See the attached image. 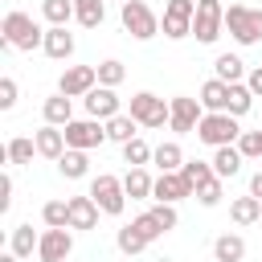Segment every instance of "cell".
Instances as JSON below:
<instances>
[{
  "label": "cell",
  "mask_w": 262,
  "mask_h": 262,
  "mask_svg": "<svg viewBox=\"0 0 262 262\" xmlns=\"http://www.w3.org/2000/svg\"><path fill=\"white\" fill-rule=\"evenodd\" d=\"M37 45H45V29H41L29 12L12 8V12L0 20V49H20V53H33Z\"/></svg>",
  "instance_id": "obj_1"
},
{
  "label": "cell",
  "mask_w": 262,
  "mask_h": 262,
  "mask_svg": "<svg viewBox=\"0 0 262 262\" xmlns=\"http://www.w3.org/2000/svg\"><path fill=\"white\" fill-rule=\"evenodd\" d=\"M160 233H168V225H164V221L147 209V213H139L131 225H123L115 242H119V250H123V254H143V250H147Z\"/></svg>",
  "instance_id": "obj_2"
},
{
  "label": "cell",
  "mask_w": 262,
  "mask_h": 262,
  "mask_svg": "<svg viewBox=\"0 0 262 262\" xmlns=\"http://www.w3.org/2000/svg\"><path fill=\"white\" fill-rule=\"evenodd\" d=\"M196 139H201V143H209V147L237 143V139H242L237 115H229V111H205V119L196 123Z\"/></svg>",
  "instance_id": "obj_3"
},
{
  "label": "cell",
  "mask_w": 262,
  "mask_h": 262,
  "mask_svg": "<svg viewBox=\"0 0 262 262\" xmlns=\"http://www.w3.org/2000/svg\"><path fill=\"white\" fill-rule=\"evenodd\" d=\"M225 29L237 45H258L262 41V8H246V4H229L225 8Z\"/></svg>",
  "instance_id": "obj_4"
},
{
  "label": "cell",
  "mask_w": 262,
  "mask_h": 262,
  "mask_svg": "<svg viewBox=\"0 0 262 262\" xmlns=\"http://www.w3.org/2000/svg\"><path fill=\"white\" fill-rule=\"evenodd\" d=\"M139 127H164L168 119H172V102H164L160 94H151V90H139V94H131V111H127Z\"/></svg>",
  "instance_id": "obj_5"
},
{
  "label": "cell",
  "mask_w": 262,
  "mask_h": 262,
  "mask_svg": "<svg viewBox=\"0 0 262 262\" xmlns=\"http://www.w3.org/2000/svg\"><path fill=\"white\" fill-rule=\"evenodd\" d=\"M119 20H123V29H127L135 41H151V37L160 33V16H156V12H151L143 0H123Z\"/></svg>",
  "instance_id": "obj_6"
},
{
  "label": "cell",
  "mask_w": 262,
  "mask_h": 262,
  "mask_svg": "<svg viewBox=\"0 0 262 262\" xmlns=\"http://www.w3.org/2000/svg\"><path fill=\"white\" fill-rule=\"evenodd\" d=\"M225 33V8L221 0H196V16H192V37L201 45H213Z\"/></svg>",
  "instance_id": "obj_7"
},
{
  "label": "cell",
  "mask_w": 262,
  "mask_h": 262,
  "mask_svg": "<svg viewBox=\"0 0 262 262\" xmlns=\"http://www.w3.org/2000/svg\"><path fill=\"white\" fill-rule=\"evenodd\" d=\"M90 196L98 201V209H102L106 217H119V213L127 209V188H123V180L111 176V172H102V176L90 180Z\"/></svg>",
  "instance_id": "obj_8"
},
{
  "label": "cell",
  "mask_w": 262,
  "mask_h": 262,
  "mask_svg": "<svg viewBox=\"0 0 262 262\" xmlns=\"http://www.w3.org/2000/svg\"><path fill=\"white\" fill-rule=\"evenodd\" d=\"M66 147H82V151H90V147H102L106 143V123L102 119H70L66 127Z\"/></svg>",
  "instance_id": "obj_9"
},
{
  "label": "cell",
  "mask_w": 262,
  "mask_h": 262,
  "mask_svg": "<svg viewBox=\"0 0 262 262\" xmlns=\"http://www.w3.org/2000/svg\"><path fill=\"white\" fill-rule=\"evenodd\" d=\"M192 16H196V0H168L164 4V20H160L164 37H172V41L192 37Z\"/></svg>",
  "instance_id": "obj_10"
},
{
  "label": "cell",
  "mask_w": 262,
  "mask_h": 262,
  "mask_svg": "<svg viewBox=\"0 0 262 262\" xmlns=\"http://www.w3.org/2000/svg\"><path fill=\"white\" fill-rule=\"evenodd\" d=\"M74 254V237H70V225H49L41 233V246H37V258L41 262H66Z\"/></svg>",
  "instance_id": "obj_11"
},
{
  "label": "cell",
  "mask_w": 262,
  "mask_h": 262,
  "mask_svg": "<svg viewBox=\"0 0 262 262\" xmlns=\"http://www.w3.org/2000/svg\"><path fill=\"white\" fill-rule=\"evenodd\" d=\"M201 119H205L201 98H188V94H176V98H172V119H168V127H172L176 135L196 131V123H201Z\"/></svg>",
  "instance_id": "obj_12"
},
{
  "label": "cell",
  "mask_w": 262,
  "mask_h": 262,
  "mask_svg": "<svg viewBox=\"0 0 262 262\" xmlns=\"http://www.w3.org/2000/svg\"><path fill=\"white\" fill-rule=\"evenodd\" d=\"M94 86H98V66H70L61 70V82H57V90L70 98H86Z\"/></svg>",
  "instance_id": "obj_13"
},
{
  "label": "cell",
  "mask_w": 262,
  "mask_h": 262,
  "mask_svg": "<svg viewBox=\"0 0 262 262\" xmlns=\"http://www.w3.org/2000/svg\"><path fill=\"white\" fill-rule=\"evenodd\" d=\"M184 196H196V188L184 180V172H160L156 176V188H151V201H164V205H176Z\"/></svg>",
  "instance_id": "obj_14"
},
{
  "label": "cell",
  "mask_w": 262,
  "mask_h": 262,
  "mask_svg": "<svg viewBox=\"0 0 262 262\" xmlns=\"http://www.w3.org/2000/svg\"><path fill=\"white\" fill-rule=\"evenodd\" d=\"M82 102H86V115H90V119H102V123H106V119H115V115H123L115 86H94Z\"/></svg>",
  "instance_id": "obj_15"
},
{
  "label": "cell",
  "mask_w": 262,
  "mask_h": 262,
  "mask_svg": "<svg viewBox=\"0 0 262 262\" xmlns=\"http://www.w3.org/2000/svg\"><path fill=\"white\" fill-rule=\"evenodd\" d=\"M98 201L86 192V196H70V229H94L98 225Z\"/></svg>",
  "instance_id": "obj_16"
},
{
  "label": "cell",
  "mask_w": 262,
  "mask_h": 262,
  "mask_svg": "<svg viewBox=\"0 0 262 262\" xmlns=\"http://www.w3.org/2000/svg\"><path fill=\"white\" fill-rule=\"evenodd\" d=\"M45 57H53V61H66L70 53H74V33L66 29V25H49L45 29Z\"/></svg>",
  "instance_id": "obj_17"
},
{
  "label": "cell",
  "mask_w": 262,
  "mask_h": 262,
  "mask_svg": "<svg viewBox=\"0 0 262 262\" xmlns=\"http://www.w3.org/2000/svg\"><path fill=\"white\" fill-rule=\"evenodd\" d=\"M213 172L221 176V180H229V176H237L242 172V164H246V156H242V147L237 143H225V147H213Z\"/></svg>",
  "instance_id": "obj_18"
},
{
  "label": "cell",
  "mask_w": 262,
  "mask_h": 262,
  "mask_svg": "<svg viewBox=\"0 0 262 262\" xmlns=\"http://www.w3.org/2000/svg\"><path fill=\"white\" fill-rule=\"evenodd\" d=\"M33 139H37V156H45V160H61V151H66V131H61V127L45 123Z\"/></svg>",
  "instance_id": "obj_19"
},
{
  "label": "cell",
  "mask_w": 262,
  "mask_h": 262,
  "mask_svg": "<svg viewBox=\"0 0 262 262\" xmlns=\"http://www.w3.org/2000/svg\"><path fill=\"white\" fill-rule=\"evenodd\" d=\"M41 115H45V123H53V127H66V123L74 119V98L57 90V94H49V98H45Z\"/></svg>",
  "instance_id": "obj_20"
},
{
  "label": "cell",
  "mask_w": 262,
  "mask_h": 262,
  "mask_svg": "<svg viewBox=\"0 0 262 262\" xmlns=\"http://www.w3.org/2000/svg\"><path fill=\"white\" fill-rule=\"evenodd\" d=\"M57 172H61L66 180H82V176L90 172V156H86L82 147H66L61 160H57Z\"/></svg>",
  "instance_id": "obj_21"
},
{
  "label": "cell",
  "mask_w": 262,
  "mask_h": 262,
  "mask_svg": "<svg viewBox=\"0 0 262 262\" xmlns=\"http://www.w3.org/2000/svg\"><path fill=\"white\" fill-rule=\"evenodd\" d=\"M123 188H127V196H131V201H147V196H151V188H156V180L147 176V168H127Z\"/></svg>",
  "instance_id": "obj_22"
},
{
  "label": "cell",
  "mask_w": 262,
  "mask_h": 262,
  "mask_svg": "<svg viewBox=\"0 0 262 262\" xmlns=\"http://www.w3.org/2000/svg\"><path fill=\"white\" fill-rule=\"evenodd\" d=\"M229 217H233V225H254V221H262V201L254 192L250 196H237L229 205Z\"/></svg>",
  "instance_id": "obj_23"
},
{
  "label": "cell",
  "mask_w": 262,
  "mask_h": 262,
  "mask_svg": "<svg viewBox=\"0 0 262 262\" xmlns=\"http://www.w3.org/2000/svg\"><path fill=\"white\" fill-rule=\"evenodd\" d=\"M246 258V242L237 233H221L213 242V262H242Z\"/></svg>",
  "instance_id": "obj_24"
},
{
  "label": "cell",
  "mask_w": 262,
  "mask_h": 262,
  "mask_svg": "<svg viewBox=\"0 0 262 262\" xmlns=\"http://www.w3.org/2000/svg\"><path fill=\"white\" fill-rule=\"evenodd\" d=\"M225 102H229V82L209 78V82L201 86V106H205V111H225Z\"/></svg>",
  "instance_id": "obj_25"
},
{
  "label": "cell",
  "mask_w": 262,
  "mask_h": 262,
  "mask_svg": "<svg viewBox=\"0 0 262 262\" xmlns=\"http://www.w3.org/2000/svg\"><path fill=\"white\" fill-rule=\"evenodd\" d=\"M41 246V233H33V225H16L12 237H8V250L16 258H33V250Z\"/></svg>",
  "instance_id": "obj_26"
},
{
  "label": "cell",
  "mask_w": 262,
  "mask_h": 262,
  "mask_svg": "<svg viewBox=\"0 0 262 262\" xmlns=\"http://www.w3.org/2000/svg\"><path fill=\"white\" fill-rule=\"evenodd\" d=\"M102 16H106V4L102 0H74V20L82 29H98Z\"/></svg>",
  "instance_id": "obj_27"
},
{
  "label": "cell",
  "mask_w": 262,
  "mask_h": 262,
  "mask_svg": "<svg viewBox=\"0 0 262 262\" xmlns=\"http://www.w3.org/2000/svg\"><path fill=\"white\" fill-rule=\"evenodd\" d=\"M151 164H160V172H180L184 168V151H180V143H160L156 151H151Z\"/></svg>",
  "instance_id": "obj_28"
},
{
  "label": "cell",
  "mask_w": 262,
  "mask_h": 262,
  "mask_svg": "<svg viewBox=\"0 0 262 262\" xmlns=\"http://www.w3.org/2000/svg\"><path fill=\"white\" fill-rule=\"evenodd\" d=\"M250 106H254V90L246 86V82H229V102H225V111L229 115H250Z\"/></svg>",
  "instance_id": "obj_29"
},
{
  "label": "cell",
  "mask_w": 262,
  "mask_h": 262,
  "mask_svg": "<svg viewBox=\"0 0 262 262\" xmlns=\"http://www.w3.org/2000/svg\"><path fill=\"white\" fill-rule=\"evenodd\" d=\"M33 156H37V139H29V135L8 139V147H4V160L8 164H33Z\"/></svg>",
  "instance_id": "obj_30"
},
{
  "label": "cell",
  "mask_w": 262,
  "mask_h": 262,
  "mask_svg": "<svg viewBox=\"0 0 262 262\" xmlns=\"http://www.w3.org/2000/svg\"><path fill=\"white\" fill-rule=\"evenodd\" d=\"M213 70H217V78H221V82H242V74H246V61H242L237 53H221V57L213 61Z\"/></svg>",
  "instance_id": "obj_31"
},
{
  "label": "cell",
  "mask_w": 262,
  "mask_h": 262,
  "mask_svg": "<svg viewBox=\"0 0 262 262\" xmlns=\"http://www.w3.org/2000/svg\"><path fill=\"white\" fill-rule=\"evenodd\" d=\"M139 123L131 119V115H115V119H106V139H115V143H127V139H135L139 131H135Z\"/></svg>",
  "instance_id": "obj_32"
},
{
  "label": "cell",
  "mask_w": 262,
  "mask_h": 262,
  "mask_svg": "<svg viewBox=\"0 0 262 262\" xmlns=\"http://www.w3.org/2000/svg\"><path fill=\"white\" fill-rule=\"evenodd\" d=\"M41 16L49 25H70L74 20V0H41Z\"/></svg>",
  "instance_id": "obj_33"
},
{
  "label": "cell",
  "mask_w": 262,
  "mask_h": 262,
  "mask_svg": "<svg viewBox=\"0 0 262 262\" xmlns=\"http://www.w3.org/2000/svg\"><path fill=\"white\" fill-rule=\"evenodd\" d=\"M180 172H184V180H188L192 188H201V184H209V180L217 176V172H213V164H205V160H184V168H180Z\"/></svg>",
  "instance_id": "obj_34"
},
{
  "label": "cell",
  "mask_w": 262,
  "mask_h": 262,
  "mask_svg": "<svg viewBox=\"0 0 262 262\" xmlns=\"http://www.w3.org/2000/svg\"><path fill=\"white\" fill-rule=\"evenodd\" d=\"M151 151H156V147H147V143H143V139H139V135H135V139H127V143H123V160H127V164H131V168H143V164H147V160H151Z\"/></svg>",
  "instance_id": "obj_35"
},
{
  "label": "cell",
  "mask_w": 262,
  "mask_h": 262,
  "mask_svg": "<svg viewBox=\"0 0 262 262\" xmlns=\"http://www.w3.org/2000/svg\"><path fill=\"white\" fill-rule=\"evenodd\" d=\"M127 78V70H123V61H115V57H106V61H98V86H119Z\"/></svg>",
  "instance_id": "obj_36"
},
{
  "label": "cell",
  "mask_w": 262,
  "mask_h": 262,
  "mask_svg": "<svg viewBox=\"0 0 262 262\" xmlns=\"http://www.w3.org/2000/svg\"><path fill=\"white\" fill-rule=\"evenodd\" d=\"M41 221L45 225H70V201H45Z\"/></svg>",
  "instance_id": "obj_37"
},
{
  "label": "cell",
  "mask_w": 262,
  "mask_h": 262,
  "mask_svg": "<svg viewBox=\"0 0 262 262\" xmlns=\"http://www.w3.org/2000/svg\"><path fill=\"white\" fill-rule=\"evenodd\" d=\"M221 196H225V188H221V176H213L209 184H201V188H196V201H201L205 209H213V205H221Z\"/></svg>",
  "instance_id": "obj_38"
},
{
  "label": "cell",
  "mask_w": 262,
  "mask_h": 262,
  "mask_svg": "<svg viewBox=\"0 0 262 262\" xmlns=\"http://www.w3.org/2000/svg\"><path fill=\"white\" fill-rule=\"evenodd\" d=\"M237 147H242L246 160H262V131H242Z\"/></svg>",
  "instance_id": "obj_39"
},
{
  "label": "cell",
  "mask_w": 262,
  "mask_h": 262,
  "mask_svg": "<svg viewBox=\"0 0 262 262\" xmlns=\"http://www.w3.org/2000/svg\"><path fill=\"white\" fill-rule=\"evenodd\" d=\"M12 106H16V82L0 78V111H12Z\"/></svg>",
  "instance_id": "obj_40"
},
{
  "label": "cell",
  "mask_w": 262,
  "mask_h": 262,
  "mask_svg": "<svg viewBox=\"0 0 262 262\" xmlns=\"http://www.w3.org/2000/svg\"><path fill=\"white\" fill-rule=\"evenodd\" d=\"M12 209V176H0V213Z\"/></svg>",
  "instance_id": "obj_41"
},
{
  "label": "cell",
  "mask_w": 262,
  "mask_h": 262,
  "mask_svg": "<svg viewBox=\"0 0 262 262\" xmlns=\"http://www.w3.org/2000/svg\"><path fill=\"white\" fill-rule=\"evenodd\" d=\"M246 86H250V90H254V98H262V66H258V70H250V74H246Z\"/></svg>",
  "instance_id": "obj_42"
},
{
  "label": "cell",
  "mask_w": 262,
  "mask_h": 262,
  "mask_svg": "<svg viewBox=\"0 0 262 262\" xmlns=\"http://www.w3.org/2000/svg\"><path fill=\"white\" fill-rule=\"evenodd\" d=\"M250 192L262 201V172H254V176H250Z\"/></svg>",
  "instance_id": "obj_43"
},
{
  "label": "cell",
  "mask_w": 262,
  "mask_h": 262,
  "mask_svg": "<svg viewBox=\"0 0 262 262\" xmlns=\"http://www.w3.org/2000/svg\"><path fill=\"white\" fill-rule=\"evenodd\" d=\"M0 262H25V258H16V254L8 250V254H0Z\"/></svg>",
  "instance_id": "obj_44"
},
{
  "label": "cell",
  "mask_w": 262,
  "mask_h": 262,
  "mask_svg": "<svg viewBox=\"0 0 262 262\" xmlns=\"http://www.w3.org/2000/svg\"><path fill=\"white\" fill-rule=\"evenodd\" d=\"M160 262H168V258H160Z\"/></svg>",
  "instance_id": "obj_45"
}]
</instances>
